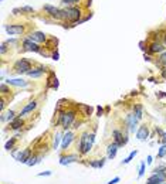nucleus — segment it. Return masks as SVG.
<instances>
[{
  "instance_id": "7",
  "label": "nucleus",
  "mask_w": 166,
  "mask_h": 184,
  "mask_svg": "<svg viewBox=\"0 0 166 184\" xmlns=\"http://www.w3.org/2000/svg\"><path fill=\"white\" fill-rule=\"evenodd\" d=\"M112 138H114V142L118 144L119 147H124L126 143H128V135L119 129H115L114 132H112Z\"/></svg>"
},
{
  "instance_id": "38",
  "label": "nucleus",
  "mask_w": 166,
  "mask_h": 184,
  "mask_svg": "<svg viewBox=\"0 0 166 184\" xmlns=\"http://www.w3.org/2000/svg\"><path fill=\"white\" fill-rule=\"evenodd\" d=\"M51 174H53V171L47 170V171H43V173H38L37 177H48V176H51Z\"/></svg>"
},
{
  "instance_id": "37",
  "label": "nucleus",
  "mask_w": 166,
  "mask_h": 184,
  "mask_svg": "<svg viewBox=\"0 0 166 184\" xmlns=\"http://www.w3.org/2000/svg\"><path fill=\"white\" fill-rule=\"evenodd\" d=\"M14 115H16V112H14V110H9V112H7V116H6V119L9 120V122H11V120L16 118Z\"/></svg>"
},
{
  "instance_id": "11",
  "label": "nucleus",
  "mask_w": 166,
  "mask_h": 184,
  "mask_svg": "<svg viewBox=\"0 0 166 184\" xmlns=\"http://www.w3.org/2000/svg\"><path fill=\"white\" fill-rule=\"evenodd\" d=\"M166 183V171L163 173H152L146 180V184H163Z\"/></svg>"
},
{
  "instance_id": "14",
  "label": "nucleus",
  "mask_w": 166,
  "mask_h": 184,
  "mask_svg": "<svg viewBox=\"0 0 166 184\" xmlns=\"http://www.w3.org/2000/svg\"><path fill=\"white\" fill-rule=\"evenodd\" d=\"M28 38L33 40L34 43H37V44H41V43H46L47 36L43 31H33L28 34Z\"/></svg>"
},
{
  "instance_id": "30",
  "label": "nucleus",
  "mask_w": 166,
  "mask_h": 184,
  "mask_svg": "<svg viewBox=\"0 0 166 184\" xmlns=\"http://www.w3.org/2000/svg\"><path fill=\"white\" fill-rule=\"evenodd\" d=\"M163 157H166V143H163L158 150V159H163Z\"/></svg>"
},
{
  "instance_id": "5",
  "label": "nucleus",
  "mask_w": 166,
  "mask_h": 184,
  "mask_svg": "<svg viewBox=\"0 0 166 184\" xmlns=\"http://www.w3.org/2000/svg\"><path fill=\"white\" fill-rule=\"evenodd\" d=\"M11 154H13V157L18 161V163L27 164L28 160H30V159H31V156H33V149H31V147H27V149H23L20 153L13 152Z\"/></svg>"
},
{
  "instance_id": "42",
  "label": "nucleus",
  "mask_w": 166,
  "mask_h": 184,
  "mask_svg": "<svg viewBox=\"0 0 166 184\" xmlns=\"http://www.w3.org/2000/svg\"><path fill=\"white\" fill-rule=\"evenodd\" d=\"M119 177H114V179H112V180H109V181H108V183H106V184H116V183H119Z\"/></svg>"
},
{
  "instance_id": "46",
  "label": "nucleus",
  "mask_w": 166,
  "mask_h": 184,
  "mask_svg": "<svg viewBox=\"0 0 166 184\" xmlns=\"http://www.w3.org/2000/svg\"><path fill=\"white\" fill-rule=\"evenodd\" d=\"M161 142L162 143H166V132H165V133H163V135H162V136H161Z\"/></svg>"
},
{
  "instance_id": "19",
  "label": "nucleus",
  "mask_w": 166,
  "mask_h": 184,
  "mask_svg": "<svg viewBox=\"0 0 166 184\" xmlns=\"http://www.w3.org/2000/svg\"><path fill=\"white\" fill-rule=\"evenodd\" d=\"M37 106H38V102H37L36 99H34V101H30V102L27 103V105L24 106L23 109L20 110V113H18V115H20V116L27 115V113H30V112H33V110H36Z\"/></svg>"
},
{
  "instance_id": "43",
  "label": "nucleus",
  "mask_w": 166,
  "mask_h": 184,
  "mask_svg": "<svg viewBox=\"0 0 166 184\" xmlns=\"http://www.w3.org/2000/svg\"><path fill=\"white\" fill-rule=\"evenodd\" d=\"M161 75H162V78H163V79H166V67H162Z\"/></svg>"
},
{
  "instance_id": "20",
  "label": "nucleus",
  "mask_w": 166,
  "mask_h": 184,
  "mask_svg": "<svg viewBox=\"0 0 166 184\" xmlns=\"http://www.w3.org/2000/svg\"><path fill=\"white\" fill-rule=\"evenodd\" d=\"M118 149H119V146H118L115 142H112L111 144H108V147H106V159H109V160L115 159Z\"/></svg>"
},
{
  "instance_id": "27",
  "label": "nucleus",
  "mask_w": 166,
  "mask_h": 184,
  "mask_svg": "<svg viewBox=\"0 0 166 184\" xmlns=\"http://www.w3.org/2000/svg\"><path fill=\"white\" fill-rule=\"evenodd\" d=\"M63 136H64V133H61V132H58V133L54 135V139H53V143H51V149H58V144H60V142L63 140Z\"/></svg>"
},
{
  "instance_id": "6",
  "label": "nucleus",
  "mask_w": 166,
  "mask_h": 184,
  "mask_svg": "<svg viewBox=\"0 0 166 184\" xmlns=\"http://www.w3.org/2000/svg\"><path fill=\"white\" fill-rule=\"evenodd\" d=\"M80 153H61L60 154V164L61 166H68L71 163H75V161L80 160Z\"/></svg>"
},
{
  "instance_id": "9",
  "label": "nucleus",
  "mask_w": 166,
  "mask_h": 184,
  "mask_svg": "<svg viewBox=\"0 0 166 184\" xmlns=\"http://www.w3.org/2000/svg\"><path fill=\"white\" fill-rule=\"evenodd\" d=\"M43 10H44L48 16L55 18V20H61V18H63V10L58 9V7H54V6H50V5H44Z\"/></svg>"
},
{
  "instance_id": "32",
  "label": "nucleus",
  "mask_w": 166,
  "mask_h": 184,
  "mask_svg": "<svg viewBox=\"0 0 166 184\" xmlns=\"http://www.w3.org/2000/svg\"><path fill=\"white\" fill-rule=\"evenodd\" d=\"M10 85H7V84L2 82V85H0V91H2V95H7V94H10Z\"/></svg>"
},
{
  "instance_id": "33",
  "label": "nucleus",
  "mask_w": 166,
  "mask_h": 184,
  "mask_svg": "<svg viewBox=\"0 0 166 184\" xmlns=\"http://www.w3.org/2000/svg\"><path fill=\"white\" fill-rule=\"evenodd\" d=\"M136 154H138V150H132V152L129 153V156L126 157V159H125V160H122V164H128L129 161L132 160V159H134V157L136 156Z\"/></svg>"
},
{
  "instance_id": "22",
  "label": "nucleus",
  "mask_w": 166,
  "mask_h": 184,
  "mask_svg": "<svg viewBox=\"0 0 166 184\" xmlns=\"http://www.w3.org/2000/svg\"><path fill=\"white\" fill-rule=\"evenodd\" d=\"M44 72H46V68H44L43 65H38L37 68H33L31 71H28L27 75L28 77H31V78H40Z\"/></svg>"
},
{
  "instance_id": "36",
  "label": "nucleus",
  "mask_w": 166,
  "mask_h": 184,
  "mask_svg": "<svg viewBox=\"0 0 166 184\" xmlns=\"http://www.w3.org/2000/svg\"><path fill=\"white\" fill-rule=\"evenodd\" d=\"M159 64L166 67V52H162L161 57H159Z\"/></svg>"
},
{
  "instance_id": "35",
  "label": "nucleus",
  "mask_w": 166,
  "mask_h": 184,
  "mask_svg": "<svg viewBox=\"0 0 166 184\" xmlns=\"http://www.w3.org/2000/svg\"><path fill=\"white\" fill-rule=\"evenodd\" d=\"M81 0H63V5L65 6H73V5H77V3H80Z\"/></svg>"
},
{
  "instance_id": "44",
  "label": "nucleus",
  "mask_w": 166,
  "mask_h": 184,
  "mask_svg": "<svg viewBox=\"0 0 166 184\" xmlns=\"http://www.w3.org/2000/svg\"><path fill=\"white\" fill-rule=\"evenodd\" d=\"M143 58H145V61H152V57H151L149 54H145L143 55Z\"/></svg>"
},
{
  "instance_id": "31",
  "label": "nucleus",
  "mask_w": 166,
  "mask_h": 184,
  "mask_svg": "<svg viewBox=\"0 0 166 184\" xmlns=\"http://www.w3.org/2000/svg\"><path fill=\"white\" fill-rule=\"evenodd\" d=\"M145 170H146V163H145V161H141V164H139L138 179H142V177H143V174H145Z\"/></svg>"
},
{
  "instance_id": "28",
  "label": "nucleus",
  "mask_w": 166,
  "mask_h": 184,
  "mask_svg": "<svg viewBox=\"0 0 166 184\" xmlns=\"http://www.w3.org/2000/svg\"><path fill=\"white\" fill-rule=\"evenodd\" d=\"M14 14H20V13H34V9L30 7V6H24V7H20V9H13Z\"/></svg>"
},
{
  "instance_id": "24",
  "label": "nucleus",
  "mask_w": 166,
  "mask_h": 184,
  "mask_svg": "<svg viewBox=\"0 0 166 184\" xmlns=\"http://www.w3.org/2000/svg\"><path fill=\"white\" fill-rule=\"evenodd\" d=\"M47 88H51V89H57L58 88V79H57L54 72H50V77L47 79Z\"/></svg>"
},
{
  "instance_id": "3",
  "label": "nucleus",
  "mask_w": 166,
  "mask_h": 184,
  "mask_svg": "<svg viewBox=\"0 0 166 184\" xmlns=\"http://www.w3.org/2000/svg\"><path fill=\"white\" fill-rule=\"evenodd\" d=\"M81 10L78 7H73V6H70L67 9L63 10V18L67 20V21H71V23H78L80 20H81Z\"/></svg>"
},
{
  "instance_id": "41",
  "label": "nucleus",
  "mask_w": 166,
  "mask_h": 184,
  "mask_svg": "<svg viewBox=\"0 0 166 184\" xmlns=\"http://www.w3.org/2000/svg\"><path fill=\"white\" fill-rule=\"evenodd\" d=\"M104 115V108H101V106H97V116H101Z\"/></svg>"
},
{
  "instance_id": "17",
  "label": "nucleus",
  "mask_w": 166,
  "mask_h": 184,
  "mask_svg": "<svg viewBox=\"0 0 166 184\" xmlns=\"http://www.w3.org/2000/svg\"><path fill=\"white\" fill-rule=\"evenodd\" d=\"M26 125V122H24V119H23V116H20V115H17L16 118H14L11 122H10V129L11 130H18V129H21Z\"/></svg>"
},
{
  "instance_id": "8",
  "label": "nucleus",
  "mask_w": 166,
  "mask_h": 184,
  "mask_svg": "<svg viewBox=\"0 0 166 184\" xmlns=\"http://www.w3.org/2000/svg\"><path fill=\"white\" fill-rule=\"evenodd\" d=\"M23 51H31V52H41V47H40V44H37V43H34L33 40H30V38H24L23 40Z\"/></svg>"
},
{
  "instance_id": "12",
  "label": "nucleus",
  "mask_w": 166,
  "mask_h": 184,
  "mask_svg": "<svg viewBox=\"0 0 166 184\" xmlns=\"http://www.w3.org/2000/svg\"><path fill=\"white\" fill-rule=\"evenodd\" d=\"M74 139H75L74 132L67 130V132L64 133V136H63V140H61V150H63V152H65V150L68 149V146L71 144V142H73Z\"/></svg>"
},
{
  "instance_id": "40",
  "label": "nucleus",
  "mask_w": 166,
  "mask_h": 184,
  "mask_svg": "<svg viewBox=\"0 0 166 184\" xmlns=\"http://www.w3.org/2000/svg\"><path fill=\"white\" fill-rule=\"evenodd\" d=\"M51 58H53V60H55V61L60 60V54H58V51H54V52L51 54Z\"/></svg>"
},
{
  "instance_id": "15",
  "label": "nucleus",
  "mask_w": 166,
  "mask_h": 184,
  "mask_svg": "<svg viewBox=\"0 0 166 184\" xmlns=\"http://www.w3.org/2000/svg\"><path fill=\"white\" fill-rule=\"evenodd\" d=\"M148 51H149V54H162L165 51V47L159 41H153L148 46Z\"/></svg>"
},
{
  "instance_id": "29",
  "label": "nucleus",
  "mask_w": 166,
  "mask_h": 184,
  "mask_svg": "<svg viewBox=\"0 0 166 184\" xmlns=\"http://www.w3.org/2000/svg\"><path fill=\"white\" fill-rule=\"evenodd\" d=\"M134 113H135V116L138 118V120L142 119V116H143V108H142V105H141V103H138V105L134 106Z\"/></svg>"
},
{
  "instance_id": "4",
  "label": "nucleus",
  "mask_w": 166,
  "mask_h": 184,
  "mask_svg": "<svg viewBox=\"0 0 166 184\" xmlns=\"http://www.w3.org/2000/svg\"><path fill=\"white\" fill-rule=\"evenodd\" d=\"M14 72H17V74H27L28 71H31V61L27 60V58H20L18 61H16L14 62Z\"/></svg>"
},
{
  "instance_id": "48",
  "label": "nucleus",
  "mask_w": 166,
  "mask_h": 184,
  "mask_svg": "<svg viewBox=\"0 0 166 184\" xmlns=\"http://www.w3.org/2000/svg\"><path fill=\"white\" fill-rule=\"evenodd\" d=\"M163 43H165V46H166V34H165V37H163Z\"/></svg>"
},
{
  "instance_id": "13",
  "label": "nucleus",
  "mask_w": 166,
  "mask_h": 184,
  "mask_svg": "<svg viewBox=\"0 0 166 184\" xmlns=\"http://www.w3.org/2000/svg\"><path fill=\"white\" fill-rule=\"evenodd\" d=\"M136 122H138V118L135 116L134 112H131V113H128V115H126V118H125V123L128 125L129 132H135V128H136Z\"/></svg>"
},
{
  "instance_id": "23",
  "label": "nucleus",
  "mask_w": 166,
  "mask_h": 184,
  "mask_svg": "<svg viewBox=\"0 0 166 184\" xmlns=\"http://www.w3.org/2000/svg\"><path fill=\"white\" fill-rule=\"evenodd\" d=\"M6 84L7 85H13V87H21V88H24V87H27L28 85V82L27 81H24L23 78H14V79H7L6 81Z\"/></svg>"
},
{
  "instance_id": "45",
  "label": "nucleus",
  "mask_w": 166,
  "mask_h": 184,
  "mask_svg": "<svg viewBox=\"0 0 166 184\" xmlns=\"http://www.w3.org/2000/svg\"><path fill=\"white\" fill-rule=\"evenodd\" d=\"M156 97L158 98H165L166 94H165V92H159V94H156Z\"/></svg>"
},
{
  "instance_id": "1",
  "label": "nucleus",
  "mask_w": 166,
  "mask_h": 184,
  "mask_svg": "<svg viewBox=\"0 0 166 184\" xmlns=\"http://www.w3.org/2000/svg\"><path fill=\"white\" fill-rule=\"evenodd\" d=\"M55 113L60 118L58 123H60L61 128L67 132L70 128H73V123L75 122V119H77V115H78V112H77V105H75V108H68V109H64V110H61V112H55Z\"/></svg>"
},
{
  "instance_id": "10",
  "label": "nucleus",
  "mask_w": 166,
  "mask_h": 184,
  "mask_svg": "<svg viewBox=\"0 0 166 184\" xmlns=\"http://www.w3.org/2000/svg\"><path fill=\"white\" fill-rule=\"evenodd\" d=\"M5 30L10 36H20V34H23L26 31V27L23 24H9V26L5 27Z\"/></svg>"
},
{
  "instance_id": "2",
  "label": "nucleus",
  "mask_w": 166,
  "mask_h": 184,
  "mask_svg": "<svg viewBox=\"0 0 166 184\" xmlns=\"http://www.w3.org/2000/svg\"><path fill=\"white\" fill-rule=\"evenodd\" d=\"M95 142V132H83L80 136V142L77 143V152L81 156H85L91 152L92 144Z\"/></svg>"
},
{
  "instance_id": "21",
  "label": "nucleus",
  "mask_w": 166,
  "mask_h": 184,
  "mask_svg": "<svg viewBox=\"0 0 166 184\" xmlns=\"http://www.w3.org/2000/svg\"><path fill=\"white\" fill-rule=\"evenodd\" d=\"M77 105V109L81 112V115L84 118H90L92 115V108L90 105H84V103H75Z\"/></svg>"
},
{
  "instance_id": "18",
  "label": "nucleus",
  "mask_w": 166,
  "mask_h": 184,
  "mask_svg": "<svg viewBox=\"0 0 166 184\" xmlns=\"http://www.w3.org/2000/svg\"><path fill=\"white\" fill-rule=\"evenodd\" d=\"M136 138L139 140H146L149 138V128H148V125H141L138 129V132H136Z\"/></svg>"
},
{
  "instance_id": "47",
  "label": "nucleus",
  "mask_w": 166,
  "mask_h": 184,
  "mask_svg": "<svg viewBox=\"0 0 166 184\" xmlns=\"http://www.w3.org/2000/svg\"><path fill=\"white\" fill-rule=\"evenodd\" d=\"M152 156H148V160H146V163H148V164H151V163H152Z\"/></svg>"
},
{
  "instance_id": "26",
  "label": "nucleus",
  "mask_w": 166,
  "mask_h": 184,
  "mask_svg": "<svg viewBox=\"0 0 166 184\" xmlns=\"http://www.w3.org/2000/svg\"><path fill=\"white\" fill-rule=\"evenodd\" d=\"M16 143H17V136H13V138H10L9 140L6 142L5 149L7 150V152H11V150L16 149Z\"/></svg>"
},
{
  "instance_id": "16",
  "label": "nucleus",
  "mask_w": 166,
  "mask_h": 184,
  "mask_svg": "<svg viewBox=\"0 0 166 184\" xmlns=\"http://www.w3.org/2000/svg\"><path fill=\"white\" fill-rule=\"evenodd\" d=\"M105 161H106L105 157H101V159H94V160H90V161H84V164L90 166L92 169H102L105 166Z\"/></svg>"
},
{
  "instance_id": "39",
  "label": "nucleus",
  "mask_w": 166,
  "mask_h": 184,
  "mask_svg": "<svg viewBox=\"0 0 166 184\" xmlns=\"http://www.w3.org/2000/svg\"><path fill=\"white\" fill-rule=\"evenodd\" d=\"M6 51H7V43H3V44H2V48H0V52H2V55H5Z\"/></svg>"
},
{
  "instance_id": "34",
  "label": "nucleus",
  "mask_w": 166,
  "mask_h": 184,
  "mask_svg": "<svg viewBox=\"0 0 166 184\" xmlns=\"http://www.w3.org/2000/svg\"><path fill=\"white\" fill-rule=\"evenodd\" d=\"M163 171H166V164L156 166V167L152 170V173H163Z\"/></svg>"
},
{
  "instance_id": "25",
  "label": "nucleus",
  "mask_w": 166,
  "mask_h": 184,
  "mask_svg": "<svg viewBox=\"0 0 166 184\" xmlns=\"http://www.w3.org/2000/svg\"><path fill=\"white\" fill-rule=\"evenodd\" d=\"M43 157H44V154H43V153H33V156H31V159L28 160L27 166H28V167H33V166L38 164V163L43 160Z\"/></svg>"
}]
</instances>
